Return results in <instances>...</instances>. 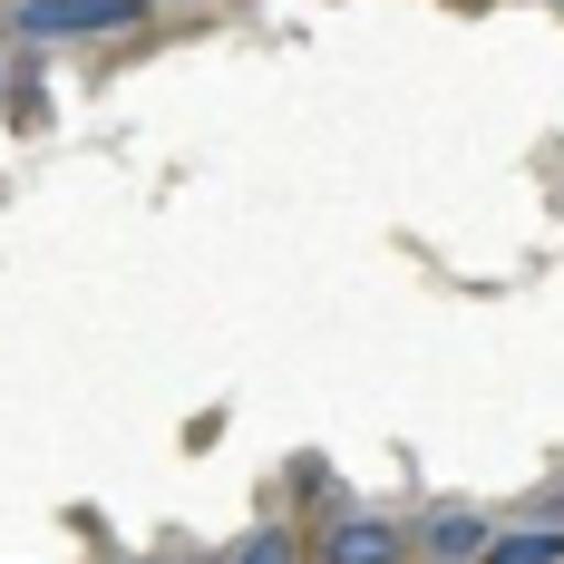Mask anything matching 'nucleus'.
Wrapping results in <instances>:
<instances>
[{
	"instance_id": "nucleus-1",
	"label": "nucleus",
	"mask_w": 564,
	"mask_h": 564,
	"mask_svg": "<svg viewBox=\"0 0 564 564\" xmlns=\"http://www.w3.org/2000/svg\"><path fill=\"white\" fill-rule=\"evenodd\" d=\"M147 0H20V20L10 30H30V40H78V30H117V20H137Z\"/></svg>"
},
{
	"instance_id": "nucleus-2",
	"label": "nucleus",
	"mask_w": 564,
	"mask_h": 564,
	"mask_svg": "<svg viewBox=\"0 0 564 564\" xmlns=\"http://www.w3.org/2000/svg\"><path fill=\"white\" fill-rule=\"evenodd\" d=\"M399 555H409V535L380 525V516H340L322 535V564H399Z\"/></svg>"
},
{
	"instance_id": "nucleus-3",
	"label": "nucleus",
	"mask_w": 564,
	"mask_h": 564,
	"mask_svg": "<svg viewBox=\"0 0 564 564\" xmlns=\"http://www.w3.org/2000/svg\"><path fill=\"white\" fill-rule=\"evenodd\" d=\"M419 535H429V555H448V564H477V555H487V516H477V507H448V516H429Z\"/></svg>"
},
{
	"instance_id": "nucleus-4",
	"label": "nucleus",
	"mask_w": 564,
	"mask_h": 564,
	"mask_svg": "<svg viewBox=\"0 0 564 564\" xmlns=\"http://www.w3.org/2000/svg\"><path fill=\"white\" fill-rule=\"evenodd\" d=\"M477 564H564V525H525V535H487Z\"/></svg>"
},
{
	"instance_id": "nucleus-5",
	"label": "nucleus",
	"mask_w": 564,
	"mask_h": 564,
	"mask_svg": "<svg viewBox=\"0 0 564 564\" xmlns=\"http://www.w3.org/2000/svg\"><path fill=\"white\" fill-rule=\"evenodd\" d=\"M225 564H292V535H282V525H263V535H243Z\"/></svg>"
},
{
	"instance_id": "nucleus-6",
	"label": "nucleus",
	"mask_w": 564,
	"mask_h": 564,
	"mask_svg": "<svg viewBox=\"0 0 564 564\" xmlns=\"http://www.w3.org/2000/svg\"><path fill=\"white\" fill-rule=\"evenodd\" d=\"M525 516H535V525H564V487H545V497H535Z\"/></svg>"
},
{
	"instance_id": "nucleus-7",
	"label": "nucleus",
	"mask_w": 564,
	"mask_h": 564,
	"mask_svg": "<svg viewBox=\"0 0 564 564\" xmlns=\"http://www.w3.org/2000/svg\"><path fill=\"white\" fill-rule=\"evenodd\" d=\"M0 68H10V58H0Z\"/></svg>"
}]
</instances>
